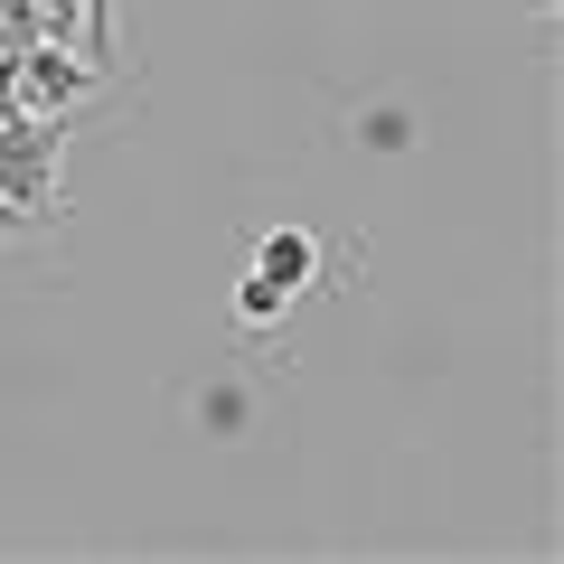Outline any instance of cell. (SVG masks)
Here are the masks:
<instances>
[{
    "mask_svg": "<svg viewBox=\"0 0 564 564\" xmlns=\"http://www.w3.org/2000/svg\"><path fill=\"white\" fill-rule=\"evenodd\" d=\"M66 113H0V198L20 207L29 226H57L76 207L66 188Z\"/></svg>",
    "mask_w": 564,
    "mask_h": 564,
    "instance_id": "1",
    "label": "cell"
},
{
    "mask_svg": "<svg viewBox=\"0 0 564 564\" xmlns=\"http://www.w3.org/2000/svg\"><path fill=\"white\" fill-rule=\"evenodd\" d=\"M104 95V66L66 39H39L20 47V113H76V104Z\"/></svg>",
    "mask_w": 564,
    "mask_h": 564,
    "instance_id": "2",
    "label": "cell"
},
{
    "mask_svg": "<svg viewBox=\"0 0 564 564\" xmlns=\"http://www.w3.org/2000/svg\"><path fill=\"white\" fill-rule=\"evenodd\" d=\"M254 273L282 282V292H302V282H321V245H311L302 226H273V236L254 245Z\"/></svg>",
    "mask_w": 564,
    "mask_h": 564,
    "instance_id": "3",
    "label": "cell"
},
{
    "mask_svg": "<svg viewBox=\"0 0 564 564\" xmlns=\"http://www.w3.org/2000/svg\"><path fill=\"white\" fill-rule=\"evenodd\" d=\"M282 302H292V292H282V282H263V273H245V282H236V321H245V329H273V321H282Z\"/></svg>",
    "mask_w": 564,
    "mask_h": 564,
    "instance_id": "4",
    "label": "cell"
},
{
    "mask_svg": "<svg viewBox=\"0 0 564 564\" xmlns=\"http://www.w3.org/2000/svg\"><path fill=\"white\" fill-rule=\"evenodd\" d=\"M47 20H39V0H0V57H20V47H39Z\"/></svg>",
    "mask_w": 564,
    "mask_h": 564,
    "instance_id": "5",
    "label": "cell"
},
{
    "mask_svg": "<svg viewBox=\"0 0 564 564\" xmlns=\"http://www.w3.org/2000/svg\"><path fill=\"white\" fill-rule=\"evenodd\" d=\"M76 10H85L76 47H85V57H95V66H104V76H113V0H76Z\"/></svg>",
    "mask_w": 564,
    "mask_h": 564,
    "instance_id": "6",
    "label": "cell"
},
{
    "mask_svg": "<svg viewBox=\"0 0 564 564\" xmlns=\"http://www.w3.org/2000/svg\"><path fill=\"white\" fill-rule=\"evenodd\" d=\"M0 236H29V217H20V207H10V198H0Z\"/></svg>",
    "mask_w": 564,
    "mask_h": 564,
    "instance_id": "7",
    "label": "cell"
},
{
    "mask_svg": "<svg viewBox=\"0 0 564 564\" xmlns=\"http://www.w3.org/2000/svg\"><path fill=\"white\" fill-rule=\"evenodd\" d=\"M518 10H536V20H545V10H555V0H518Z\"/></svg>",
    "mask_w": 564,
    "mask_h": 564,
    "instance_id": "8",
    "label": "cell"
}]
</instances>
